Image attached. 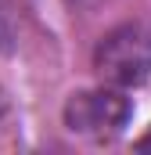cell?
Segmentation results:
<instances>
[{
  "instance_id": "obj_1",
  "label": "cell",
  "mask_w": 151,
  "mask_h": 155,
  "mask_svg": "<svg viewBox=\"0 0 151 155\" xmlns=\"http://www.w3.org/2000/svg\"><path fill=\"white\" fill-rule=\"evenodd\" d=\"M94 72L101 83L137 90L151 79V29L144 22H122L94 47Z\"/></svg>"
},
{
  "instance_id": "obj_2",
  "label": "cell",
  "mask_w": 151,
  "mask_h": 155,
  "mask_svg": "<svg viewBox=\"0 0 151 155\" xmlns=\"http://www.w3.org/2000/svg\"><path fill=\"white\" fill-rule=\"evenodd\" d=\"M61 119H65L69 134L90 141V144H108L126 134V126L133 119V101H130V90L101 83L94 90H76L61 108Z\"/></svg>"
},
{
  "instance_id": "obj_3",
  "label": "cell",
  "mask_w": 151,
  "mask_h": 155,
  "mask_svg": "<svg viewBox=\"0 0 151 155\" xmlns=\"http://www.w3.org/2000/svg\"><path fill=\"white\" fill-rule=\"evenodd\" d=\"M11 47H14V29H11V18H7V11L0 4V54H7Z\"/></svg>"
},
{
  "instance_id": "obj_4",
  "label": "cell",
  "mask_w": 151,
  "mask_h": 155,
  "mask_svg": "<svg viewBox=\"0 0 151 155\" xmlns=\"http://www.w3.org/2000/svg\"><path fill=\"white\" fill-rule=\"evenodd\" d=\"M72 11H83V15H90V11H101V7H108L112 0H65Z\"/></svg>"
},
{
  "instance_id": "obj_5",
  "label": "cell",
  "mask_w": 151,
  "mask_h": 155,
  "mask_svg": "<svg viewBox=\"0 0 151 155\" xmlns=\"http://www.w3.org/2000/svg\"><path fill=\"white\" fill-rule=\"evenodd\" d=\"M137 148H140V152H151V130L140 137V141H137Z\"/></svg>"
},
{
  "instance_id": "obj_6",
  "label": "cell",
  "mask_w": 151,
  "mask_h": 155,
  "mask_svg": "<svg viewBox=\"0 0 151 155\" xmlns=\"http://www.w3.org/2000/svg\"><path fill=\"white\" fill-rule=\"evenodd\" d=\"M4 116H7V94H4V87H0V123H4Z\"/></svg>"
}]
</instances>
